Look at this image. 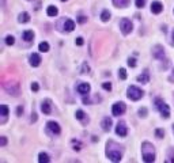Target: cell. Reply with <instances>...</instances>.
Listing matches in <instances>:
<instances>
[{
  "label": "cell",
  "instance_id": "1",
  "mask_svg": "<svg viewBox=\"0 0 174 163\" xmlns=\"http://www.w3.org/2000/svg\"><path fill=\"white\" fill-rule=\"evenodd\" d=\"M122 151H124L122 145L116 143L114 140H109L106 143V156L109 158V161L120 162L122 158Z\"/></svg>",
  "mask_w": 174,
  "mask_h": 163
},
{
  "label": "cell",
  "instance_id": "2",
  "mask_svg": "<svg viewBox=\"0 0 174 163\" xmlns=\"http://www.w3.org/2000/svg\"><path fill=\"white\" fill-rule=\"evenodd\" d=\"M142 155H143V161L144 162H154L155 161V149L154 145L148 141H144L142 144Z\"/></svg>",
  "mask_w": 174,
  "mask_h": 163
},
{
  "label": "cell",
  "instance_id": "3",
  "mask_svg": "<svg viewBox=\"0 0 174 163\" xmlns=\"http://www.w3.org/2000/svg\"><path fill=\"white\" fill-rule=\"evenodd\" d=\"M127 95H128V98L131 101H139L143 97V95H144V93H143L142 88H139V87H136V86H129Z\"/></svg>",
  "mask_w": 174,
  "mask_h": 163
},
{
  "label": "cell",
  "instance_id": "4",
  "mask_svg": "<svg viewBox=\"0 0 174 163\" xmlns=\"http://www.w3.org/2000/svg\"><path fill=\"white\" fill-rule=\"evenodd\" d=\"M155 102H156V103H155V105H156V107L159 109L161 114H162L165 118H169V117H170V107H169L168 105H166L162 99H159V98H158V99H156Z\"/></svg>",
  "mask_w": 174,
  "mask_h": 163
},
{
  "label": "cell",
  "instance_id": "5",
  "mask_svg": "<svg viewBox=\"0 0 174 163\" xmlns=\"http://www.w3.org/2000/svg\"><path fill=\"white\" fill-rule=\"evenodd\" d=\"M132 29H134V27H132V22L129 19L122 18L120 20V30L122 31V34H125V36H127V34H129L132 31Z\"/></svg>",
  "mask_w": 174,
  "mask_h": 163
},
{
  "label": "cell",
  "instance_id": "6",
  "mask_svg": "<svg viewBox=\"0 0 174 163\" xmlns=\"http://www.w3.org/2000/svg\"><path fill=\"white\" fill-rule=\"evenodd\" d=\"M125 110H127V106H125L124 102H117V103H114L113 107H112L113 115H121L125 113Z\"/></svg>",
  "mask_w": 174,
  "mask_h": 163
},
{
  "label": "cell",
  "instance_id": "7",
  "mask_svg": "<svg viewBox=\"0 0 174 163\" xmlns=\"http://www.w3.org/2000/svg\"><path fill=\"white\" fill-rule=\"evenodd\" d=\"M152 56H154L156 60H163L165 59V50H163V48L161 45L154 46V49H152Z\"/></svg>",
  "mask_w": 174,
  "mask_h": 163
},
{
  "label": "cell",
  "instance_id": "8",
  "mask_svg": "<svg viewBox=\"0 0 174 163\" xmlns=\"http://www.w3.org/2000/svg\"><path fill=\"white\" fill-rule=\"evenodd\" d=\"M48 131L50 132V133H53V135H60V132H61V129H60V125L57 124V122H54V121H49L48 122Z\"/></svg>",
  "mask_w": 174,
  "mask_h": 163
},
{
  "label": "cell",
  "instance_id": "9",
  "mask_svg": "<svg viewBox=\"0 0 174 163\" xmlns=\"http://www.w3.org/2000/svg\"><path fill=\"white\" fill-rule=\"evenodd\" d=\"M116 133H117L118 136H127L128 133V129H127V125H125V122L124 121H120L117 124V127H116Z\"/></svg>",
  "mask_w": 174,
  "mask_h": 163
},
{
  "label": "cell",
  "instance_id": "10",
  "mask_svg": "<svg viewBox=\"0 0 174 163\" xmlns=\"http://www.w3.org/2000/svg\"><path fill=\"white\" fill-rule=\"evenodd\" d=\"M91 87L88 83H80L79 86H78V93H79L82 97H84V95H88V93H90Z\"/></svg>",
  "mask_w": 174,
  "mask_h": 163
},
{
  "label": "cell",
  "instance_id": "11",
  "mask_svg": "<svg viewBox=\"0 0 174 163\" xmlns=\"http://www.w3.org/2000/svg\"><path fill=\"white\" fill-rule=\"evenodd\" d=\"M41 110H42L44 114H50V111H52V103H50L49 99H45L41 103Z\"/></svg>",
  "mask_w": 174,
  "mask_h": 163
},
{
  "label": "cell",
  "instance_id": "12",
  "mask_svg": "<svg viewBox=\"0 0 174 163\" xmlns=\"http://www.w3.org/2000/svg\"><path fill=\"white\" fill-rule=\"evenodd\" d=\"M0 110H2V120H0V124H6V121H7V117H8V114H10V110H8V106L7 105H2L0 106Z\"/></svg>",
  "mask_w": 174,
  "mask_h": 163
},
{
  "label": "cell",
  "instance_id": "13",
  "mask_svg": "<svg viewBox=\"0 0 174 163\" xmlns=\"http://www.w3.org/2000/svg\"><path fill=\"white\" fill-rule=\"evenodd\" d=\"M163 10V4L161 2H152L151 3V12L152 14H161Z\"/></svg>",
  "mask_w": 174,
  "mask_h": 163
},
{
  "label": "cell",
  "instance_id": "14",
  "mask_svg": "<svg viewBox=\"0 0 174 163\" xmlns=\"http://www.w3.org/2000/svg\"><path fill=\"white\" fill-rule=\"evenodd\" d=\"M41 64V56L38 53H33L30 56V65L32 67H38Z\"/></svg>",
  "mask_w": 174,
  "mask_h": 163
},
{
  "label": "cell",
  "instance_id": "15",
  "mask_svg": "<svg viewBox=\"0 0 174 163\" xmlns=\"http://www.w3.org/2000/svg\"><path fill=\"white\" fill-rule=\"evenodd\" d=\"M112 128V120L109 117H105L104 120H102V129H104L105 132H109Z\"/></svg>",
  "mask_w": 174,
  "mask_h": 163
},
{
  "label": "cell",
  "instance_id": "16",
  "mask_svg": "<svg viewBox=\"0 0 174 163\" xmlns=\"http://www.w3.org/2000/svg\"><path fill=\"white\" fill-rule=\"evenodd\" d=\"M138 82H140V83H148L150 82V73H148L147 69H146L142 75H139L138 76Z\"/></svg>",
  "mask_w": 174,
  "mask_h": 163
},
{
  "label": "cell",
  "instance_id": "17",
  "mask_svg": "<svg viewBox=\"0 0 174 163\" xmlns=\"http://www.w3.org/2000/svg\"><path fill=\"white\" fill-rule=\"evenodd\" d=\"M75 29V22L71 19H66L64 20V30L66 31H72V30Z\"/></svg>",
  "mask_w": 174,
  "mask_h": 163
},
{
  "label": "cell",
  "instance_id": "18",
  "mask_svg": "<svg viewBox=\"0 0 174 163\" xmlns=\"http://www.w3.org/2000/svg\"><path fill=\"white\" fill-rule=\"evenodd\" d=\"M23 40L26 41V42H32V41L34 40V33L32 31V30H26V31H23Z\"/></svg>",
  "mask_w": 174,
  "mask_h": 163
},
{
  "label": "cell",
  "instance_id": "19",
  "mask_svg": "<svg viewBox=\"0 0 174 163\" xmlns=\"http://www.w3.org/2000/svg\"><path fill=\"white\" fill-rule=\"evenodd\" d=\"M30 20V15L27 12H20L19 16H18V22L19 23H26Z\"/></svg>",
  "mask_w": 174,
  "mask_h": 163
},
{
  "label": "cell",
  "instance_id": "20",
  "mask_svg": "<svg viewBox=\"0 0 174 163\" xmlns=\"http://www.w3.org/2000/svg\"><path fill=\"white\" fill-rule=\"evenodd\" d=\"M46 14L49 16H56L57 14H59V10H57V7L56 6H49L46 8Z\"/></svg>",
  "mask_w": 174,
  "mask_h": 163
},
{
  "label": "cell",
  "instance_id": "21",
  "mask_svg": "<svg viewBox=\"0 0 174 163\" xmlns=\"http://www.w3.org/2000/svg\"><path fill=\"white\" fill-rule=\"evenodd\" d=\"M50 159H49V155L45 154V152H41V154L38 155V162L40 163H48Z\"/></svg>",
  "mask_w": 174,
  "mask_h": 163
},
{
  "label": "cell",
  "instance_id": "22",
  "mask_svg": "<svg viewBox=\"0 0 174 163\" xmlns=\"http://www.w3.org/2000/svg\"><path fill=\"white\" fill-rule=\"evenodd\" d=\"M129 0H113V4L116 7H127Z\"/></svg>",
  "mask_w": 174,
  "mask_h": 163
},
{
  "label": "cell",
  "instance_id": "23",
  "mask_svg": "<svg viewBox=\"0 0 174 163\" xmlns=\"http://www.w3.org/2000/svg\"><path fill=\"white\" fill-rule=\"evenodd\" d=\"M168 163H174V148H169L168 151V159H166Z\"/></svg>",
  "mask_w": 174,
  "mask_h": 163
},
{
  "label": "cell",
  "instance_id": "24",
  "mask_svg": "<svg viewBox=\"0 0 174 163\" xmlns=\"http://www.w3.org/2000/svg\"><path fill=\"white\" fill-rule=\"evenodd\" d=\"M109 19H110V12H109L108 10H104L101 14V20L102 22H108Z\"/></svg>",
  "mask_w": 174,
  "mask_h": 163
},
{
  "label": "cell",
  "instance_id": "25",
  "mask_svg": "<svg viewBox=\"0 0 174 163\" xmlns=\"http://www.w3.org/2000/svg\"><path fill=\"white\" fill-rule=\"evenodd\" d=\"M75 117H76L78 120L86 121V114H84V111H83V110H78L76 113H75Z\"/></svg>",
  "mask_w": 174,
  "mask_h": 163
},
{
  "label": "cell",
  "instance_id": "26",
  "mask_svg": "<svg viewBox=\"0 0 174 163\" xmlns=\"http://www.w3.org/2000/svg\"><path fill=\"white\" fill-rule=\"evenodd\" d=\"M38 48H40L41 52H48V50H49V44L44 41V42H41V44H40V46H38Z\"/></svg>",
  "mask_w": 174,
  "mask_h": 163
},
{
  "label": "cell",
  "instance_id": "27",
  "mask_svg": "<svg viewBox=\"0 0 174 163\" xmlns=\"http://www.w3.org/2000/svg\"><path fill=\"white\" fill-rule=\"evenodd\" d=\"M118 77H120L121 80L127 79V71H125L124 68H120V71H118Z\"/></svg>",
  "mask_w": 174,
  "mask_h": 163
},
{
  "label": "cell",
  "instance_id": "28",
  "mask_svg": "<svg viewBox=\"0 0 174 163\" xmlns=\"http://www.w3.org/2000/svg\"><path fill=\"white\" fill-rule=\"evenodd\" d=\"M14 42H15V40H14L12 36H7V37H6V44H7L8 46L14 45Z\"/></svg>",
  "mask_w": 174,
  "mask_h": 163
},
{
  "label": "cell",
  "instance_id": "29",
  "mask_svg": "<svg viewBox=\"0 0 174 163\" xmlns=\"http://www.w3.org/2000/svg\"><path fill=\"white\" fill-rule=\"evenodd\" d=\"M72 145H74V149H75V151H79V149H80V141L79 140H75V139H74V140H72Z\"/></svg>",
  "mask_w": 174,
  "mask_h": 163
},
{
  "label": "cell",
  "instance_id": "30",
  "mask_svg": "<svg viewBox=\"0 0 174 163\" xmlns=\"http://www.w3.org/2000/svg\"><path fill=\"white\" fill-rule=\"evenodd\" d=\"M80 72H82V73H88V72H90V67H88V64H87V63H83Z\"/></svg>",
  "mask_w": 174,
  "mask_h": 163
},
{
  "label": "cell",
  "instance_id": "31",
  "mask_svg": "<svg viewBox=\"0 0 174 163\" xmlns=\"http://www.w3.org/2000/svg\"><path fill=\"white\" fill-rule=\"evenodd\" d=\"M155 136L158 139H162L163 136H165V131H163V129H156V131H155Z\"/></svg>",
  "mask_w": 174,
  "mask_h": 163
},
{
  "label": "cell",
  "instance_id": "32",
  "mask_svg": "<svg viewBox=\"0 0 174 163\" xmlns=\"http://www.w3.org/2000/svg\"><path fill=\"white\" fill-rule=\"evenodd\" d=\"M135 4H136V7H138V8H143V7H144V4H146V0H136Z\"/></svg>",
  "mask_w": 174,
  "mask_h": 163
},
{
  "label": "cell",
  "instance_id": "33",
  "mask_svg": "<svg viewBox=\"0 0 174 163\" xmlns=\"http://www.w3.org/2000/svg\"><path fill=\"white\" fill-rule=\"evenodd\" d=\"M7 144V137L6 136H0V147H6Z\"/></svg>",
  "mask_w": 174,
  "mask_h": 163
},
{
  "label": "cell",
  "instance_id": "34",
  "mask_svg": "<svg viewBox=\"0 0 174 163\" xmlns=\"http://www.w3.org/2000/svg\"><path fill=\"white\" fill-rule=\"evenodd\" d=\"M139 115H140V117H146V115H147V109L146 107L139 109Z\"/></svg>",
  "mask_w": 174,
  "mask_h": 163
},
{
  "label": "cell",
  "instance_id": "35",
  "mask_svg": "<svg viewBox=\"0 0 174 163\" xmlns=\"http://www.w3.org/2000/svg\"><path fill=\"white\" fill-rule=\"evenodd\" d=\"M128 65H129V67H136V60L134 59V57L128 59Z\"/></svg>",
  "mask_w": 174,
  "mask_h": 163
},
{
  "label": "cell",
  "instance_id": "36",
  "mask_svg": "<svg viewBox=\"0 0 174 163\" xmlns=\"http://www.w3.org/2000/svg\"><path fill=\"white\" fill-rule=\"evenodd\" d=\"M38 88H40L38 83H36V82H33V83H32V90L34 91V93H37V91H38Z\"/></svg>",
  "mask_w": 174,
  "mask_h": 163
},
{
  "label": "cell",
  "instance_id": "37",
  "mask_svg": "<svg viewBox=\"0 0 174 163\" xmlns=\"http://www.w3.org/2000/svg\"><path fill=\"white\" fill-rule=\"evenodd\" d=\"M102 87H104L105 90H108V91H110V90H112V84H110V83H108V82H105V83L102 84Z\"/></svg>",
  "mask_w": 174,
  "mask_h": 163
},
{
  "label": "cell",
  "instance_id": "38",
  "mask_svg": "<svg viewBox=\"0 0 174 163\" xmlns=\"http://www.w3.org/2000/svg\"><path fill=\"white\" fill-rule=\"evenodd\" d=\"M86 20H87V16H84V15H80L79 18H78V22L79 23H84Z\"/></svg>",
  "mask_w": 174,
  "mask_h": 163
},
{
  "label": "cell",
  "instance_id": "39",
  "mask_svg": "<svg viewBox=\"0 0 174 163\" xmlns=\"http://www.w3.org/2000/svg\"><path fill=\"white\" fill-rule=\"evenodd\" d=\"M83 42H84V41H83V38H82V37H78V38H76V45H83Z\"/></svg>",
  "mask_w": 174,
  "mask_h": 163
},
{
  "label": "cell",
  "instance_id": "40",
  "mask_svg": "<svg viewBox=\"0 0 174 163\" xmlns=\"http://www.w3.org/2000/svg\"><path fill=\"white\" fill-rule=\"evenodd\" d=\"M16 113H18V115H22V113H23V107H22V106H18V110H16Z\"/></svg>",
  "mask_w": 174,
  "mask_h": 163
},
{
  "label": "cell",
  "instance_id": "41",
  "mask_svg": "<svg viewBox=\"0 0 174 163\" xmlns=\"http://www.w3.org/2000/svg\"><path fill=\"white\" fill-rule=\"evenodd\" d=\"M32 121L34 122V121H37V115H36V113H33V115H32Z\"/></svg>",
  "mask_w": 174,
  "mask_h": 163
},
{
  "label": "cell",
  "instance_id": "42",
  "mask_svg": "<svg viewBox=\"0 0 174 163\" xmlns=\"http://www.w3.org/2000/svg\"><path fill=\"white\" fill-rule=\"evenodd\" d=\"M172 44L174 45V31H173V40H172Z\"/></svg>",
  "mask_w": 174,
  "mask_h": 163
},
{
  "label": "cell",
  "instance_id": "43",
  "mask_svg": "<svg viewBox=\"0 0 174 163\" xmlns=\"http://www.w3.org/2000/svg\"><path fill=\"white\" fill-rule=\"evenodd\" d=\"M61 2H67V0H61Z\"/></svg>",
  "mask_w": 174,
  "mask_h": 163
},
{
  "label": "cell",
  "instance_id": "44",
  "mask_svg": "<svg viewBox=\"0 0 174 163\" xmlns=\"http://www.w3.org/2000/svg\"><path fill=\"white\" fill-rule=\"evenodd\" d=\"M173 73H174V69H173Z\"/></svg>",
  "mask_w": 174,
  "mask_h": 163
},
{
  "label": "cell",
  "instance_id": "45",
  "mask_svg": "<svg viewBox=\"0 0 174 163\" xmlns=\"http://www.w3.org/2000/svg\"><path fill=\"white\" fill-rule=\"evenodd\" d=\"M173 129H174V125H173Z\"/></svg>",
  "mask_w": 174,
  "mask_h": 163
}]
</instances>
